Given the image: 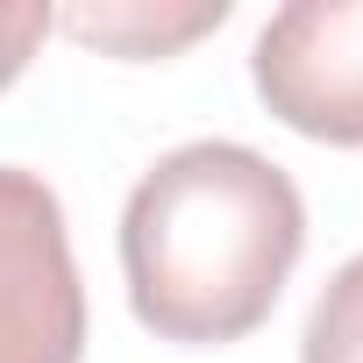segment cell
Returning a JSON list of instances; mask_svg holds the SVG:
<instances>
[{
	"mask_svg": "<svg viewBox=\"0 0 363 363\" xmlns=\"http://www.w3.org/2000/svg\"><path fill=\"white\" fill-rule=\"evenodd\" d=\"M306 250L292 171L250 143L200 135L164 150L121 207V285L157 342L221 349L271 320Z\"/></svg>",
	"mask_w": 363,
	"mask_h": 363,
	"instance_id": "1",
	"label": "cell"
},
{
	"mask_svg": "<svg viewBox=\"0 0 363 363\" xmlns=\"http://www.w3.org/2000/svg\"><path fill=\"white\" fill-rule=\"evenodd\" d=\"M86 285L72 264L65 200L36 171L0 164V363H79Z\"/></svg>",
	"mask_w": 363,
	"mask_h": 363,
	"instance_id": "2",
	"label": "cell"
},
{
	"mask_svg": "<svg viewBox=\"0 0 363 363\" xmlns=\"http://www.w3.org/2000/svg\"><path fill=\"white\" fill-rule=\"evenodd\" d=\"M257 100L306 143L363 150V0H292L257 29Z\"/></svg>",
	"mask_w": 363,
	"mask_h": 363,
	"instance_id": "3",
	"label": "cell"
},
{
	"mask_svg": "<svg viewBox=\"0 0 363 363\" xmlns=\"http://www.w3.org/2000/svg\"><path fill=\"white\" fill-rule=\"evenodd\" d=\"M228 22V0H200V8H72V15H50V29H72L79 43H100L114 57H171L186 50L193 36L221 29Z\"/></svg>",
	"mask_w": 363,
	"mask_h": 363,
	"instance_id": "4",
	"label": "cell"
},
{
	"mask_svg": "<svg viewBox=\"0 0 363 363\" xmlns=\"http://www.w3.org/2000/svg\"><path fill=\"white\" fill-rule=\"evenodd\" d=\"M299 363H363V250L320 285L299 328Z\"/></svg>",
	"mask_w": 363,
	"mask_h": 363,
	"instance_id": "5",
	"label": "cell"
},
{
	"mask_svg": "<svg viewBox=\"0 0 363 363\" xmlns=\"http://www.w3.org/2000/svg\"><path fill=\"white\" fill-rule=\"evenodd\" d=\"M50 36V8L22 0V8H0V93L22 79V65L36 57V43Z\"/></svg>",
	"mask_w": 363,
	"mask_h": 363,
	"instance_id": "6",
	"label": "cell"
}]
</instances>
